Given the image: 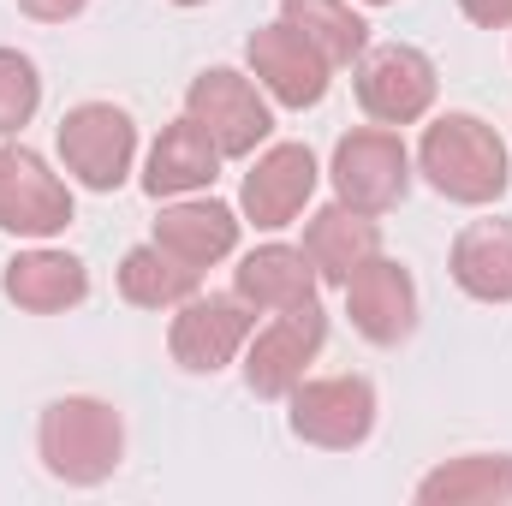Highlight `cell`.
Here are the masks:
<instances>
[{
	"instance_id": "6da1fadb",
	"label": "cell",
	"mask_w": 512,
	"mask_h": 506,
	"mask_svg": "<svg viewBox=\"0 0 512 506\" xmlns=\"http://www.w3.org/2000/svg\"><path fill=\"white\" fill-rule=\"evenodd\" d=\"M411 161H417V173L447 197V203H459V209H489V203H501L512 185V149L507 137L489 126V120H477V114H435L423 137H417V149H411Z\"/></svg>"
},
{
	"instance_id": "7a4b0ae2",
	"label": "cell",
	"mask_w": 512,
	"mask_h": 506,
	"mask_svg": "<svg viewBox=\"0 0 512 506\" xmlns=\"http://www.w3.org/2000/svg\"><path fill=\"white\" fill-rule=\"evenodd\" d=\"M36 459L66 489H96L126 465V417L96 393L48 399L36 417Z\"/></svg>"
},
{
	"instance_id": "3957f363",
	"label": "cell",
	"mask_w": 512,
	"mask_h": 506,
	"mask_svg": "<svg viewBox=\"0 0 512 506\" xmlns=\"http://www.w3.org/2000/svg\"><path fill=\"white\" fill-rule=\"evenodd\" d=\"M54 149H60V167L72 185L108 197L137 173V120L120 102H78L60 114Z\"/></svg>"
},
{
	"instance_id": "277c9868",
	"label": "cell",
	"mask_w": 512,
	"mask_h": 506,
	"mask_svg": "<svg viewBox=\"0 0 512 506\" xmlns=\"http://www.w3.org/2000/svg\"><path fill=\"white\" fill-rule=\"evenodd\" d=\"M72 215H78L72 179H60L48 155H36L30 143L0 137V233L24 245H48L72 227Z\"/></svg>"
},
{
	"instance_id": "5b68a950",
	"label": "cell",
	"mask_w": 512,
	"mask_h": 506,
	"mask_svg": "<svg viewBox=\"0 0 512 506\" xmlns=\"http://www.w3.org/2000/svg\"><path fill=\"white\" fill-rule=\"evenodd\" d=\"M185 114L215 137L227 161H251L256 149L274 137V102L239 66H209L185 84Z\"/></svg>"
},
{
	"instance_id": "8992f818",
	"label": "cell",
	"mask_w": 512,
	"mask_h": 506,
	"mask_svg": "<svg viewBox=\"0 0 512 506\" xmlns=\"http://www.w3.org/2000/svg\"><path fill=\"white\" fill-rule=\"evenodd\" d=\"M352 90H358V108L376 120V126H417L435 114V96H441V72L423 48L411 42H382V48H364L352 60Z\"/></svg>"
},
{
	"instance_id": "52a82bcc",
	"label": "cell",
	"mask_w": 512,
	"mask_h": 506,
	"mask_svg": "<svg viewBox=\"0 0 512 506\" xmlns=\"http://www.w3.org/2000/svg\"><path fill=\"white\" fill-rule=\"evenodd\" d=\"M411 173H417V161H411L405 137L393 126H376V120L346 131V137L334 143V161H328L334 197L352 203V209H364V215L399 209L405 191H411Z\"/></svg>"
},
{
	"instance_id": "ba28073f",
	"label": "cell",
	"mask_w": 512,
	"mask_h": 506,
	"mask_svg": "<svg viewBox=\"0 0 512 506\" xmlns=\"http://www.w3.org/2000/svg\"><path fill=\"white\" fill-rule=\"evenodd\" d=\"M376 381L370 376H304L286 393V423L304 447L352 453L376 435Z\"/></svg>"
},
{
	"instance_id": "9c48e42d",
	"label": "cell",
	"mask_w": 512,
	"mask_h": 506,
	"mask_svg": "<svg viewBox=\"0 0 512 506\" xmlns=\"http://www.w3.org/2000/svg\"><path fill=\"white\" fill-rule=\"evenodd\" d=\"M328 346V310L310 298V304H292V310H274L262 328H251L245 340V387L256 399H286L298 381L310 376V364L322 358Z\"/></svg>"
},
{
	"instance_id": "30bf717a",
	"label": "cell",
	"mask_w": 512,
	"mask_h": 506,
	"mask_svg": "<svg viewBox=\"0 0 512 506\" xmlns=\"http://www.w3.org/2000/svg\"><path fill=\"white\" fill-rule=\"evenodd\" d=\"M256 328V310L239 292H191L167 322V352L185 376H221L245 358V340Z\"/></svg>"
},
{
	"instance_id": "8fae6325",
	"label": "cell",
	"mask_w": 512,
	"mask_h": 506,
	"mask_svg": "<svg viewBox=\"0 0 512 506\" xmlns=\"http://www.w3.org/2000/svg\"><path fill=\"white\" fill-rule=\"evenodd\" d=\"M316 185H322V167L310 143H262L239 185V215L256 233H280L310 209Z\"/></svg>"
},
{
	"instance_id": "7c38bea8",
	"label": "cell",
	"mask_w": 512,
	"mask_h": 506,
	"mask_svg": "<svg viewBox=\"0 0 512 506\" xmlns=\"http://www.w3.org/2000/svg\"><path fill=\"white\" fill-rule=\"evenodd\" d=\"M245 72L268 90L274 108H292V114L316 108V102L328 96V84H334V66H328L286 18L251 30V42H245Z\"/></svg>"
},
{
	"instance_id": "4fadbf2b",
	"label": "cell",
	"mask_w": 512,
	"mask_h": 506,
	"mask_svg": "<svg viewBox=\"0 0 512 506\" xmlns=\"http://www.w3.org/2000/svg\"><path fill=\"white\" fill-rule=\"evenodd\" d=\"M346 316L370 346H399L417 334V280L399 256L376 251L346 274Z\"/></svg>"
},
{
	"instance_id": "5bb4252c",
	"label": "cell",
	"mask_w": 512,
	"mask_h": 506,
	"mask_svg": "<svg viewBox=\"0 0 512 506\" xmlns=\"http://www.w3.org/2000/svg\"><path fill=\"white\" fill-rule=\"evenodd\" d=\"M239 233H245V215L233 203L197 191V197H167L149 239L167 245V251L179 256V262H191V268H215V262L239 256Z\"/></svg>"
},
{
	"instance_id": "9a60e30c",
	"label": "cell",
	"mask_w": 512,
	"mask_h": 506,
	"mask_svg": "<svg viewBox=\"0 0 512 506\" xmlns=\"http://www.w3.org/2000/svg\"><path fill=\"white\" fill-rule=\"evenodd\" d=\"M0 292L24 316H66L90 298V268L84 256L60 251V245H30L0 268Z\"/></svg>"
},
{
	"instance_id": "2e32d148",
	"label": "cell",
	"mask_w": 512,
	"mask_h": 506,
	"mask_svg": "<svg viewBox=\"0 0 512 506\" xmlns=\"http://www.w3.org/2000/svg\"><path fill=\"white\" fill-rule=\"evenodd\" d=\"M221 161H227V155L215 149V137L197 126L191 114H179L173 126H161V137L149 143L137 185H143L155 203H167V197H197V191H209V185L221 179Z\"/></svg>"
},
{
	"instance_id": "e0dca14e",
	"label": "cell",
	"mask_w": 512,
	"mask_h": 506,
	"mask_svg": "<svg viewBox=\"0 0 512 506\" xmlns=\"http://www.w3.org/2000/svg\"><path fill=\"white\" fill-rule=\"evenodd\" d=\"M316 286H322V274H316V262L304 256V245H280V239H268V245L245 251L239 256V268H233V292L251 304L256 316H274V310L310 304Z\"/></svg>"
},
{
	"instance_id": "ac0fdd59",
	"label": "cell",
	"mask_w": 512,
	"mask_h": 506,
	"mask_svg": "<svg viewBox=\"0 0 512 506\" xmlns=\"http://www.w3.org/2000/svg\"><path fill=\"white\" fill-rule=\"evenodd\" d=\"M382 251V215H364V209H352V203H322L310 221H304V256L316 262V274L328 280V286H346V274L358 268V262H370V256Z\"/></svg>"
},
{
	"instance_id": "d6986e66",
	"label": "cell",
	"mask_w": 512,
	"mask_h": 506,
	"mask_svg": "<svg viewBox=\"0 0 512 506\" xmlns=\"http://www.w3.org/2000/svg\"><path fill=\"white\" fill-rule=\"evenodd\" d=\"M447 274L477 304H512V221L489 215V221L459 227L447 251Z\"/></svg>"
},
{
	"instance_id": "ffe728a7",
	"label": "cell",
	"mask_w": 512,
	"mask_h": 506,
	"mask_svg": "<svg viewBox=\"0 0 512 506\" xmlns=\"http://www.w3.org/2000/svg\"><path fill=\"white\" fill-rule=\"evenodd\" d=\"M417 506H507L512 501V453H459L417 477Z\"/></svg>"
},
{
	"instance_id": "44dd1931",
	"label": "cell",
	"mask_w": 512,
	"mask_h": 506,
	"mask_svg": "<svg viewBox=\"0 0 512 506\" xmlns=\"http://www.w3.org/2000/svg\"><path fill=\"white\" fill-rule=\"evenodd\" d=\"M114 286H120V298L137 304V310H179L191 292H203V268L179 262L167 245L149 239V245H131V251L120 256Z\"/></svg>"
},
{
	"instance_id": "7402d4cb",
	"label": "cell",
	"mask_w": 512,
	"mask_h": 506,
	"mask_svg": "<svg viewBox=\"0 0 512 506\" xmlns=\"http://www.w3.org/2000/svg\"><path fill=\"white\" fill-rule=\"evenodd\" d=\"M280 18L340 72L370 48V18L358 12V0H280Z\"/></svg>"
},
{
	"instance_id": "603a6c76",
	"label": "cell",
	"mask_w": 512,
	"mask_h": 506,
	"mask_svg": "<svg viewBox=\"0 0 512 506\" xmlns=\"http://www.w3.org/2000/svg\"><path fill=\"white\" fill-rule=\"evenodd\" d=\"M42 108V72L30 54L18 48H0V137H18V131L36 120Z\"/></svg>"
},
{
	"instance_id": "cb8c5ba5",
	"label": "cell",
	"mask_w": 512,
	"mask_h": 506,
	"mask_svg": "<svg viewBox=\"0 0 512 506\" xmlns=\"http://www.w3.org/2000/svg\"><path fill=\"white\" fill-rule=\"evenodd\" d=\"M459 12L477 30H512V0H459Z\"/></svg>"
},
{
	"instance_id": "d4e9b609",
	"label": "cell",
	"mask_w": 512,
	"mask_h": 506,
	"mask_svg": "<svg viewBox=\"0 0 512 506\" xmlns=\"http://www.w3.org/2000/svg\"><path fill=\"white\" fill-rule=\"evenodd\" d=\"M90 0H18V12L24 18H36V24H66V18H78Z\"/></svg>"
},
{
	"instance_id": "484cf974",
	"label": "cell",
	"mask_w": 512,
	"mask_h": 506,
	"mask_svg": "<svg viewBox=\"0 0 512 506\" xmlns=\"http://www.w3.org/2000/svg\"><path fill=\"white\" fill-rule=\"evenodd\" d=\"M167 6H203V0H167Z\"/></svg>"
},
{
	"instance_id": "4316f807",
	"label": "cell",
	"mask_w": 512,
	"mask_h": 506,
	"mask_svg": "<svg viewBox=\"0 0 512 506\" xmlns=\"http://www.w3.org/2000/svg\"><path fill=\"white\" fill-rule=\"evenodd\" d=\"M358 6H393V0H358Z\"/></svg>"
}]
</instances>
